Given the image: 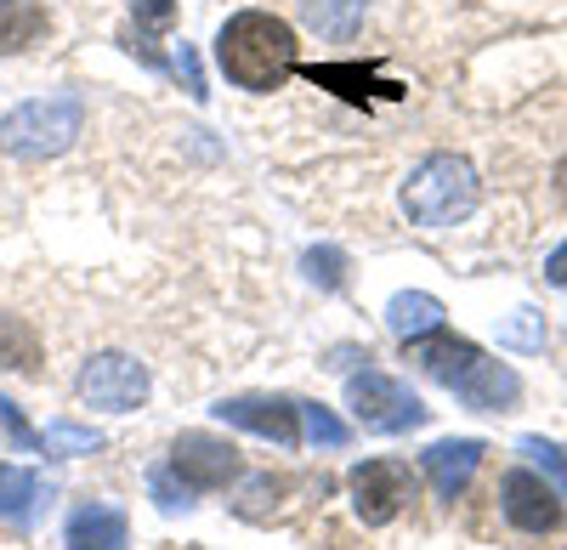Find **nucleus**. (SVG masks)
<instances>
[{
    "label": "nucleus",
    "mask_w": 567,
    "mask_h": 550,
    "mask_svg": "<svg viewBox=\"0 0 567 550\" xmlns=\"http://www.w3.org/2000/svg\"><path fill=\"white\" fill-rule=\"evenodd\" d=\"M216 63L239 91H278L296 74V29L272 12H233L216 34Z\"/></svg>",
    "instance_id": "1"
},
{
    "label": "nucleus",
    "mask_w": 567,
    "mask_h": 550,
    "mask_svg": "<svg viewBox=\"0 0 567 550\" xmlns=\"http://www.w3.org/2000/svg\"><path fill=\"white\" fill-rule=\"evenodd\" d=\"M409 346H414V363H420V370L432 375V381H443L449 392H460L471 408H505L516 392H523L505 363H488L477 346L460 341V335H443V330H437V335L409 341Z\"/></svg>",
    "instance_id": "2"
},
{
    "label": "nucleus",
    "mask_w": 567,
    "mask_h": 550,
    "mask_svg": "<svg viewBox=\"0 0 567 550\" xmlns=\"http://www.w3.org/2000/svg\"><path fill=\"white\" fill-rule=\"evenodd\" d=\"M403 210L414 227H454L477 210V170H471L460 154H432L420 159L403 181Z\"/></svg>",
    "instance_id": "3"
},
{
    "label": "nucleus",
    "mask_w": 567,
    "mask_h": 550,
    "mask_svg": "<svg viewBox=\"0 0 567 550\" xmlns=\"http://www.w3.org/2000/svg\"><path fill=\"white\" fill-rule=\"evenodd\" d=\"M85 125V103L74 91H58V97H34L23 108H12L0 120V148L18 154V159H52L63 154Z\"/></svg>",
    "instance_id": "4"
},
{
    "label": "nucleus",
    "mask_w": 567,
    "mask_h": 550,
    "mask_svg": "<svg viewBox=\"0 0 567 550\" xmlns=\"http://www.w3.org/2000/svg\"><path fill=\"white\" fill-rule=\"evenodd\" d=\"M347 403H352V415L369 426V432H414V426H425V408L403 381H392V375H381V370H363V375H352L347 381Z\"/></svg>",
    "instance_id": "5"
},
{
    "label": "nucleus",
    "mask_w": 567,
    "mask_h": 550,
    "mask_svg": "<svg viewBox=\"0 0 567 550\" xmlns=\"http://www.w3.org/2000/svg\"><path fill=\"white\" fill-rule=\"evenodd\" d=\"M80 397L91 408H109V415H131V408H142V397H148V370L125 352H97L80 370Z\"/></svg>",
    "instance_id": "6"
},
{
    "label": "nucleus",
    "mask_w": 567,
    "mask_h": 550,
    "mask_svg": "<svg viewBox=\"0 0 567 550\" xmlns=\"http://www.w3.org/2000/svg\"><path fill=\"white\" fill-rule=\"evenodd\" d=\"M414 499V477H409V466H398V460H363L358 471H352V511L369 522V528H386L403 506Z\"/></svg>",
    "instance_id": "7"
},
{
    "label": "nucleus",
    "mask_w": 567,
    "mask_h": 550,
    "mask_svg": "<svg viewBox=\"0 0 567 550\" xmlns=\"http://www.w3.org/2000/svg\"><path fill=\"white\" fill-rule=\"evenodd\" d=\"M171 471L187 488H227L233 477H239V448L210 437V432H182L171 443Z\"/></svg>",
    "instance_id": "8"
},
{
    "label": "nucleus",
    "mask_w": 567,
    "mask_h": 550,
    "mask_svg": "<svg viewBox=\"0 0 567 550\" xmlns=\"http://www.w3.org/2000/svg\"><path fill=\"white\" fill-rule=\"evenodd\" d=\"M216 415L227 426H239V432H256V437L278 443V448L301 443V403H290V397H221Z\"/></svg>",
    "instance_id": "9"
},
{
    "label": "nucleus",
    "mask_w": 567,
    "mask_h": 550,
    "mask_svg": "<svg viewBox=\"0 0 567 550\" xmlns=\"http://www.w3.org/2000/svg\"><path fill=\"white\" fill-rule=\"evenodd\" d=\"M499 506H505L511 528H523V533H556L561 528V494L534 471H505Z\"/></svg>",
    "instance_id": "10"
},
{
    "label": "nucleus",
    "mask_w": 567,
    "mask_h": 550,
    "mask_svg": "<svg viewBox=\"0 0 567 550\" xmlns=\"http://www.w3.org/2000/svg\"><path fill=\"white\" fill-rule=\"evenodd\" d=\"M483 454L488 448L477 437H443V443H432V448L420 454V466H425V477H432L437 499H460L471 488V477H477Z\"/></svg>",
    "instance_id": "11"
},
{
    "label": "nucleus",
    "mask_w": 567,
    "mask_h": 550,
    "mask_svg": "<svg viewBox=\"0 0 567 550\" xmlns=\"http://www.w3.org/2000/svg\"><path fill=\"white\" fill-rule=\"evenodd\" d=\"M63 539H69V550H125V544H131V522H125L120 506L85 499V506H74Z\"/></svg>",
    "instance_id": "12"
},
{
    "label": "nucleus",
    "mask_w": 567,
    "mask_h": 550,
    "mask_svg": "<svg viewBox=\"0 0 567 550\" xmlns=\"http://www.w3.org/2000/svg\"><path fill=\"white\" fill-rule=\"evenodd\" d=\"M307 80H312V85H323V91H341L347 103H369V97H403V85L381 80V74L363 69V63H312V69H307Z\"/></svg>",
    "instance_id": "13"
},
{
    "label": "nucleus",
    "mask_w": 567,
    "mask_h": 550,
    "mask_svg": "<svg viewBox=\"0 0 567 550\" xmlns=\"http://www.w3.org/2000/svg\"><path fill=\"white\" fill-rule=\"evenodd\" d=\"M443 318H449L443 301L425 295V290H403V295L386 301V330H392L398 341H425V335H437Z\"/></svg>",
    "instance_id": "14"
},
{
    "label": "nucleus",
    "mask_w": 567,
    "mask_h": 550,
    "mask_svg": "<svg viewBox=\"0 0 567 550\" xmlns=\"http://www.w3.org/2000/svg\"><path fill=\"white\" fill-rule=\"evenodd\" d=\"M45 29H52V18H45L40 0H0V58L29 52Z\"/></svg>",
    "instance_id": "15"
},
{
    "label": "nucleus",
    "mask_w": 567,
    "mask_h": 550,
    "mask_svg": "<svg viewBox=\"0 0 567 550\" xmlns=\"http://www.w3.org/2000/svg\"><path fill=\"white\" fill-rule=\"evenodd\" d=\"M301 18L323 40H352L358 23H363V0H301Z\"/></svg>",
    "instance_id": "16"
},
{
    "label": "nucleus",
    "mask_w": 567,
    "mask_h": 550,
    "mask_svg": "<svg viewBox=\"0 0 567 550\" xmlns=\"http://www.w3.org/2000/svg\"><path fill=\"white\" fill-rule=\"evenodd\" d=\"M0 370H12V375H34L40 370V341L12 312H0Z\"/></svg>",
    "instance_id": "17"
},
{
    "label": "nucleus",
    "mask_w": 567,
    "mask_h": 550,
    "mask_svg": "<svg viewBox=\"0 0 567 550\" xmlns=\"http://www.w3.org/2000/svg\"><path fill=\"white\" fill-rule=\"evenodd\" d=\"M40 506V477L18 471V466H0V517L29 522V511Z\"/></svg>",
    "instance_id": "18"
},
{
    "label": "nucleus",
    "mask_w": 567,
    "mask_h": 550,
    "mask_svg": "<svg viewBox=\"0 0 567 550\" xmlns=\"http://www.w3.org/2000/svg\"><path fill=\"white\" fill-rule=\"evenodd\" d=\"M103 448V432H91V426H45L40 432V454H52V460H74V454H97Z\"/></svg>",
    "instance_id": "19"
},
{
    "label": "nucleus",
    "mask_w": 567,
    "mask_h": 550,
    "mask_svg": "<svg viewBox=\"0 0 567 550\" xmlns=\"http://www.w3.org/2000/svg\"><path fill=\"white\" fill-rule=\"evenodd\" d=\"M523 454L539 466V477L567 499V448H561V443H545V437H523Z\"/></svg>",
    "instance_id": "20"
},
{
    "label": "nucleus",
    "mask_w": 567,
    "mask_h": 550,
    "mask_svg": "<svg viewBox=\"0 0 567 550\" xmlns=\"http://www.w3.org/2000/svg\"><path fill=\"white\" fill-rule=\"evenodd\" d=\"M301 437L318 448H341L347 443V421H336L323 403H301Z\"/></svg>",
    "instance_id": "21"
},
{
    "label": "nucleus",
    "mask_w": 567,
    "mask_h": 550,
    "mask_svg": "<svg viewBox=\"0 0 567 550\" xmlns=\"http://www.w3.org/2000/svg\"><path fill=\"white\" fill-rule=\"evenodd\" d=\"M278 494H284L278 477H245L239 499H233V511H239V517H267V511L278 506Z\"/></svg>",
    "instance_id": "22"
},
{
    "label": "nucleus",
    "mask_w": 567,
    "mask_h": 550,
    "mask_svg": "<svg viewBox=\"0 0 567 550\" xmlns=\"http://www.w3.org/2000/svg\"><path fill=\"white\" fill-rule=\"evenodd\" d=\"M131 18H136V29L159 34V29H171V23H176V0H131ZM148 34H136L131 52H142V45H148Z\"/></svg>",
    "instance_id": "23"
},
{
    "label": "nucleus",
    "mask_w": 567,
    "mask_h": 550,
    "mask_svg": "<svg viewBox=\"0 0 567 550\" xmlns=\"http://www.w3.org/2000/svg\"><path fill=\"white\" fill-rule=\"evenodd\" d=\"M341 267H347V256L323 245V250H312V256H307V279H312L318 290H341Z\"/></svg>",
    "instance_id": "24"
},
{
    "label": "nucleus",
    "mask_w": 567,
    "mask_h": 550,
    "mask_svg": "<svg viewBox=\"0 0 567 550\" xmlns=\"http://www.w3.org/2000/svg\"><path fill=\"white\" fill-rule=\"evenodd\" d=\"M505 346H545V330L534 312H516V324H505Z\"/></svg>",
    "instance_id": "25"
},
{
    "label": "nucleus",
    "mask_w": 567,
    "mask_h": 550,
    "mask_svg": "<svg viewBox=\"0 0 567 550\" xmlns=\"http://www.w3.org/2000/svg\"><path fill=\"white\" fill-rule=\"evenodd\" d=\"M0 426L12 432V443H23V448H40V437L29 432V421H23V408H18L12 397H0Z\"/></svg>",
    "instance_id": "26"
},
{
    "label": "nucleus",
    "mask_w": 567,
    "mask_h": 550,
    "mask_svg": "<svg viewBox=\"0 0 567 550\" xmlns=\"http://www.w3.org/2000/svg\"><path fill=\"white\" fill-rule=\"evenodd\" d=\"M187 494H194V488H182V494H176V482H171L165 471H154V499H159V511H187V506H194Z\"/></svg>",
    "instance_id": "27"
},
{
    "label": "nucleus",
    "mask_w": 567,
    "mask_h": 550,
    "mask_svg": "<svg viewBox=\"0 0 567 550\" xmlns=\"http://www.w3.org/2000/svg\"><path fill=\"white\" fill-rule=\"evenodd\" d=\"M176 74H182V85H187V97H205V74H199V58L187 52V45L176 52Z\"/></svg>",
    "instance_id": "28"
},
{
    "label": "nucleus",
    "mask_w": 567,
    "mask_h": 550,
    "mask_svg": "<svg viewBox=\"0 0 567 550\" xmlns=\"http://www.w3.org/2000/svg\"><path fill=\"white\" fill-rule=\"evenodd\" d=\"M545 279H550V284H567V245H556V250L545 256Z\"/></svg>",
    "instance_id": "29"
}]
</instances>
